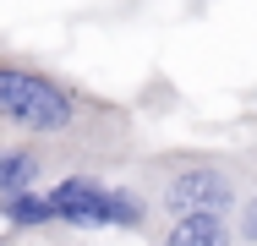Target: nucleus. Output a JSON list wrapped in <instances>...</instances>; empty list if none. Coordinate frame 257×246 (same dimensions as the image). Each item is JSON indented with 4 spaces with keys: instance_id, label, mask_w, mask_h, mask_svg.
Listing matches in <instances>:
<instances>
[{
    "instance_id": "1",
    "label": "nucleus",
    "mask_w": 257,
    "mask_h": 246,
    "mask_svg": "<svg viewBox=\"0 0 257 246\" xmlns=\"http://www.w3.org/2000/svg\"><path fill=\"white\" fill-rule=\"evenodd\" d=\"M0 143L44 148L55 170H126L143 153V126L120 98L0 44Z\"/></svg>"
},
{
    "instance_id": "2",
    "label": "nucleus",
    "mask_w": 257,
    "mask_h": 246,
    "mask_svg": "<svg viewBox=\"0 0 257 246\" xmlns=\"http://www.w3.org/2000/svg\"><path fill=\"white\" fill-rule=\"evenodd\" d=\"M148 197L154 219H186V213H235L246 192V148H143L120 170Z\"/></svg>"
},
{
    "instance_id": "3",
    "label": "nucleus",
    "mask_w": 257,
    "mask_h": 246,
    "mask_svg": "<svg viewBox=\"0 0 257 246\" xmlns=\"http://www.w3.org/2000/svg\"><path fill=\"white\" fill-rule=\"evenodd\" d=\"M50 235H154V208L120 170H60L39 186Z\"/></svg>"
},
{
    "instance_id": "4",
    "label": "nucleus",
    "mask_w": 257,
    "mask_h": 246,
    "mask_svg": "<svg viewBox=\"0 0 257 246\" xmlns=\"http://www.w3.org/2000/svg\"><path fill=\"white\" fill-rule=\"evenodd\" d=\"M154 246H241L235 241V224L230 213H186V219H159Z\"/></svg>"
},
{
    "instance_id": "5",
    "label": "nucleus",
    "mask_w": 257,
    "mask_h": 246,
    "mask_svg": "<svg viewBox=\"0 0 257 246\" xmlns=\"http://www.w3.org/2000/svg\"><path fill=\"white\" fill-rule=\"evenodd\" d=\"M55 159L44 148H28V143H0V197H17V192H39L44 181H55Z\"/></svg>"
}]
</instances>
